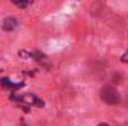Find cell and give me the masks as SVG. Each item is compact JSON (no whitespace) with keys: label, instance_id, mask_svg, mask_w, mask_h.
<instances>
[{"label":"cell","instance_id":"1","mask_svg":"<svg viewBox=\"0 0 128 126\" xmlns=\"http://www.w3.org/2000/svg\"><path fill=\"white\" fill-rule=\"evenodd\" d=\"M101 99L107 104H117L120 101V94L114 88H104L101 91Z\"/></svg>","mask_w":128,"mask_h":126},{"label":"cell","instance_id":"5","mask_svg":"<svg viewBox=\"0 0 128 126\" xmlns=\"http://www.w3.org/2000/svg\"><path fill=\"white\" fill-rule=\"evenodd\" d=\"M121 61H122V62H126V63H128V52H127V53H124V54L122 56Z\"/></svg>","mask_w":128,"mask_h":126},{"label":"cell","instance_id":"2","mask_svg":"<svg viewBox=\"0 0 128 126\" xmlns=\"http://www.w3.org/2000/svg\"><path fill=\"white\" fill-rule=\"evenodd\" d=\"M16 26H18V22L14 17H6L2 21V29L5 31H12L16 29Z\"/></svg>","mask_w":128,"mask_h":126},{"label":"cell","instance_id":"4","mask_svg":"<svg viewBox=\"0 0 128 126\" xmlns=\"http://www.w3.org/2000/svg\"><path fill=\"white\" fill-rule=\"evenodd\" d=\"M11 1L19 7H26L32 0H11Z\"/></svg>","mask_w":128,"mask_h":126},{"label":"cell","instance_id":"3","mask_svg":"<svg viewBox=\"0 0 128 126\" xmlns=\"http://www.w3.org/2000/svg\"><path fill=\"white\" fill-rule=\"evenodd\" d=\"M0 84H2V85L6 86V88H20V86L24 85L22 83H11L8 78H5V79H0Z\"/></svg>","mask_w":128,"mask_h":126},{"label":"cell","instance_id":"6","mask_svg":"<svg viewBox=\"0 0 128 126\" xmlns=\"http://www.w3.org/2000/svg\"><path fill=\"white\" fill-rule=\"evenodd\" d=\"M0 72H1V71H0Z\"/></svg>","mask_w":128,"mask_h":126}]
</instances>
